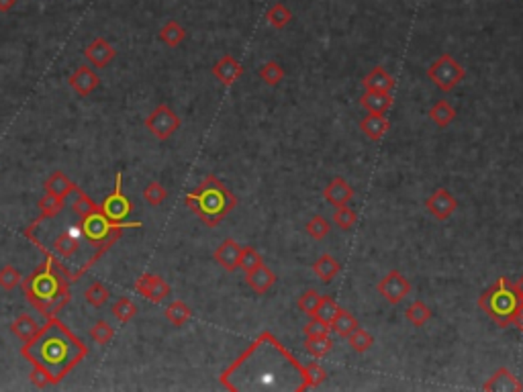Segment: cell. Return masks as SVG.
Masks as SVG:
<instances>
[{"label": "cell", "instance_id": "6da1fadb", "mask_svg": "<svg viewBox=\"0 0 523 392\" xmlns=\"http://www.w3.org/2000/svg\"><path fill=\"white\" fill-rule=\"evenodd\" d=\"M219 380L231 392H305L311 388L305 366L270 331L260 333Z\"/></svg>", "mask_w": 523, "mask_h": 392}, {"label": "cell", "instance_id": "7a4b0ae2", "mask_svg": "<svg viewBox=\"0 0 523 392\" xmlns=\"http://www.w3.org/2000/svg\"><path fill=\"white\" fill-rule=\"evenodd\" d=\"M21 356L31 366L45 368L53 384H60L88 356V345H84L58 317H49L31 342H25L21 347Z\"/></svg>", "mask_w": 523, "mask_h": 392}, {"label": "cell", "instance_id": "3957f363", "mask_svg": "<svg viewBox=\"0 0 523 392\" xmlns=\"http://www.w3.org/2000/svg\"><path fill=\"white\" fill-rule=\"evenodd\" d=\"M21 284L29 305L43 319L58 317V312L72 300V290H70L72 282L62 274V270L53 263L49 256H45V261Z\"/></svg>", "mask_w": 523, "mask_h": 392}, {"label": "cell", "instance_id": "277c9868", "mask_svg": "<svg viewBox=\"0 0 523 392\" xmlns=\"http://www.w3.org/2000/svg\"><path fill=\"white\" fill-rule=\"evenodd\" d=\"M184 202L207 227H217L237 207V196L229 190L223 180L209 174L193 192H186Z\"/></svg>", "mask_w": 523, "mask_h": 392}, {"label": "cell", "instance_id": "5b68a950", "mask_svg": "<svg viewBox=\"0 0 523 392\" xmlns=\"http://www.w3.org/2000/svg\"><path fill=\"white\" fill-rule=\"evenodd\" d=\"M519 305H522V298L515 290V286L505 276L499 278L492 286H489L478 296V307L482 309V312H487L501 329L511 327Z\"/></svg>", "mask_w": 523, "mask_h": 392}, {"label": "cell", "instance_id": "8992f818", "mask_svg": "<svg viewBox=\"0 0 523 392\" xmlns=\"http://www.w3.org/2000/svg\"><path fill=\"white\" fill-rule=\"evenodd\" d=\"M464 67L458 64L450 53H441L433 64L427 67V78L433 82L441 92H452L464 80Z\"/></svg>", "mask_w": 523, "mask_h": 392}, {"label": "cell", "instance_id": "52a82bcc", "mask_svg": "<svg viewBox=\"0 0 523 392\" xmlns=\"http://www.w3.org/2000/svg\"><path fill=\"white\" fill-rule=\"evenodd\" d=\"M98 207H100V212L113 223H123L133 212L135 207H133L131 198H127L123 192V174L121 172H117V176H114V190Z\"/></svg>", "mask_w": 523, "mask_h": 392}, {"label": "cell", "instance_id": "ba28073f", "mask_svg": "<svg viewBox=\"0 0 523 392\" xmlns=\"http://www.w3.org/2000/svg\"><path fill=\"white\" fill-rule=\"evenodd\" d=\"M182 121L180 116L168 104H158L151 113L147 114L146 119V129L160 141H166L170 139L176 131L180 129Z\"/></svg>", "mask_w": 523, "mask_h": 392}, {"label": "cell", "instance_id": "9c48e42d", "mask_svg": "<svg viewBox=\"0 0 523 392\" xmlns=\"http://www.w3.org/2000/svg\"><path fill=\"white\" fill-rule=\"evenodd\" d=\"M378 294L389 303V305H399L405 296L411 293V282L403 276L399 270H391L387 276L382 278L376 286Z\"/></svg>", "mask_w": 523, "mask_h": 392}, {"label": "cell", "instance_id": "30bf717a", "mask_svg": "<svg viewBox=\"0 0 523 392\" xmlns=\"http://www.w3.org/2000/svg\"><path fill=\"white\" fill-rule=\"evenodd\" d=\"M425 209L436 221H448L458 209V198L446 188H438L425 200Z\"/></svg>", "mask_w": 523, "mask_h": 392}, {"label": "cell", "instance_id": "8fae6325", "mask_svg": "<svg viewBox=\"0 0 523 392\" xmlns=\"http://www.w3.org/2000/svg\"><path fill=\"white\" fill-rule=\"evenodd\" d=\"M135 293H139L141 296H146L147 300L160 305V303H163L172 294V288H170V284L162 276H158V274H144V276H139V280L135 282Z\"/></svg>", "mask_w": 523, "mask_h": 392}, {"label": "cell", "instance_id": "7c38bea8", "mask_svg": "<svg viewBox=\"0 0 523 392\" xmlns=\"http://www.w3.org/2000/svg\"><path fill=\"white\" fill-rule=\"evenodd\" d=\"M84 55H86V60L95 65V67L102 70V67H107V65L111 64L114 58H117V51H114L113 45H111L104 37H95V39L84 48Z\"/></svg>", "mask_w": 523, "mask_h": 392}, {"label": "cell", "instance_id": "4fadbf2b", "mask_svg": "<svg viewBox=\"0 0 523 392\" xmlns=\"http://www.w3.org/2000/svg\"><path fill=\"white\" fill-rule=\"evenodd\" d=\"M68 84L72 86V90L78 94V97H90L95 90H97L98 86H100V78H98V74L92 70V67H88V65H80V67H76V72L70 76V80Z\"/></svg>", "mask_w": 523, "mask_h": 392}, {"label": "cell", "instance_id": "5bb4252c", "mask_svg": "<svg viewBox=\"0 0 523 392\" xmlns=\"http://www.w3.org/2000/svg\"><path fill=\"white\" fill-rule=\"evenodd\" d=\"M212 76L221 82L223 86H231V84H235L244 76V65H242V62H237L233 55L225 53L217 64L212 65Z\"/></svg>", "mask_w": 523, "mask_h": 392}, {"label": "cell", "instance_id": "9a60e30c", "mask_svg": "<svg viewBox=\"0 0 523 392\" xmlns=\"http://www.w3.org/2000/svg\"><path fill=\"white\" fill-rule=\"evenodd\" d=\"M239 254H242V245L235 239H225L215 249L212 258L225 272H235L239 268Z\"/></svg>", "mask_w": 523, "mask_h": 392}, {"label": "cell", "instance_id": "2e32d148", "mask_svg": "<svg viewBox=\"0 0 523 392\" xmlns=\"http://www.w3.org/2000/svg\"><path fill=\"white\" fill-rule=\"evenodd\" d=\"M323 198H325L329 205H333V207H343V205H350L352 202L354 188L345 180L338 176V178L327 182V186L323 188Z\"/></svg>", "mask_w": 523, "mask_h": 392}, {"label": "cell", "instance_id": "e0dca14e", "mask_svg": "<svg viewBox=\"0 0 523 392\" xmlns=\"http://www.w3.org/2000/svg\"><path fill=\"white\" fill-rule=\"evenodd\" d=\"M487 392H522L523 384L515 374H511L507 368H499L482 386Z\"/></svg>", "mask_w": 523, "mask_h": 392}, {"label": "cell", "instance_id": "ac0fdd59", "mask_svg": "<svg viewBox=\"0 0 523 392\" xmlns=\"http://www.w3.org/2000/svg\"><path fill=\"white\" fill-rule=\"evenodd\" d=\"M391 129V121L387 119V114H374L368 113L362 116L360 121V131L370 139V141H380Z\"/></svg>", "mask_w": 523, "mask_h": 392}, {"label": "cell", "instance_id": "d6986e66", "mask_svg": "<svg viewBox=\"0 0 523 392\" xmlns=\"http://www.w3.org/2000/svg\"><path fill=\"white\" fill-rule=\"evenodd\" d=\"M43 188H45V195L58 196V198H68L70 195H74V190L78 188V184L70 178L68 174H64L62 170H55L45 182H43Z\"/></svg>", "mask_w": 523, "mask_h": 392}, {"label": "cell", "instance_id": "ffe728a7", "mask_svg": "<svg viewBox=\"0 0 523 392\" xmlns=\"http://www.w3.org/2000/svg\"><path fill=\"white\" fill-rule=\"evenodd\" d=\"M245 280H247V286H249L254 293L266 294L274 284H276V274H274L266 263H260L258 268H254L252 272L245 274Z\"/></svg>", "mask_w": 523, "mask_h": 392}, {"label": "cell", "instance_id": "44dd1931", "mask_svg": "<svg viewBox=\"0 0 523 392\" xmlns=\"http://www.w3.org/2000/svg\"><path fill=\"white\" fill-rule=\"evenodd\" d=\"M360 104L366 113L374 114H387L392 107V97L389 92H374V90H366L360 97Z\"/></svg>", "mask_w": 523, "mask_h": 392}, {"label": "cell", "instance_id": "7402d4cb", "mask_svg": "<svg viewBox=\"0 0 523 392\" xmlns=\"http://www.w3.org/2000/svg\"><path fill=\"white\" fill-rule=\"evenodd\" d=\"M364 88L366 90H374V92H389L391 94L392 88H394V78H392L391 74L384 70V67H380V65H376L372 67L370 72H368V76H364Z\"/></svg>", "mask_w": 523, "mask_h": 392}, {"label": "cell", "instance_id": "603a6c76", "mask_svg": "<svg viewBox=\"0 0 523 392\" xmlns=\"http://www.w3.org/2000/svg\"><path fill=\"white\" fill-rule=\"evenodd\" d=\"M313 272H315V276L319 278V280H323L327 284V282H331L333 278L342 272V263L335 260L333 256L323 254V256H319L315 260V263H313Z\"/></svg>", "mask_w": 523, "mask_h": 392}, {"label": "cell", "instance_id": "cb8c5ba5", "mask_svg": "<svg viewBox=\"0 0 523 392\" xmlns=\"http://www.w3.org/2000/svg\"><path fill=\"white\" fill-rule=\"evenodd\" d=\"M163 315H166V319H168V321H170V323H172L174 327H182L190 321L193 310H190V307H188L184 300L176 298V300H172V303L166 307Z\"/></svg>", "mask_w": 523, "mask_h": 392}, {"label": "cell", "instance_id": "d4e9b609", "mask_svg": "<svg viewBox=\"0 0 523 392\" xmlns=\"http://www.w3.org/2000/svg\"><path fill=\"white\" fill-rule=\"evenodd\" d=\"M11 331L15 333L18 339H23V342H31L33 337L37 335V331H39V325H37V321L33 319L31 315L23 312V315H18L15 321H13Z\"/></svg>", "mask_w": 523, "mask_h": 392}, {"label": "cell", "instance_id": "484cf974", "mask_svg": "<svg viewBox=\"0 0 523 392\" xmlns=\"http://www.w3.org/2000/svg\"><path fill=\"white\" fill-rule=\"evenodd\" d=\"M331 325V331H335L340 337H347L350 333H354L356 329L360 327L358 319L350 312V310L345 309H340L338 310V315L333 317V321L329 323Z\"/></svg>", "mask_w": 523, "mask_h": 392}, {"label": "cell", "instance_id": "4316f807", "mask_svg": "<svg viewBox=\"0 0 523 392\" xmlns=\"http://www.w3.org/2000/svg\"><path fill=\"white\" fill-rule=\"evenodd\" d=\"M184 39H186V29L180 25L178 21H174V18H170L162 29H160V41L166 43L168 48H178Z\"/></svg>", "mask_w": 523, "mask_h": 392}, {"label": "cell", "instance_id": "83f0119b", "mask_svg": "<svg viewBox=\"0 0 523 392\" xmlns=\"http://www.w3.org/2000/svg\"><path fill=\"white\" fill-rule=\"evenodd\" d=\"M429 119H431L440 129H446V127H450V125L454 123L456 111H454V107H450V102L438 100V102L429 109Z\"/></svg>", "mask_w": 523, "mask_h": 392}, {"label": "cell", "instance_id": "f1b7e54d", "mask_svg": "<svg viewBox=\"0 0 523 392\" xmlns=\"http://www.w3.org/2000/svg\"><path fill=\"white\" fill-rule=\"evenodd\" d=\"M74 196H76V198H74V202H72L70 209H72L76 219H84V217H88V214H92V212L100 211V207H98L97 202L82 190L80 186L74 190Z\"/></svg>", "mask_w": 523, "mask_h": 392}, {"label": "cell", "instance_id": "f546056e", "mask_svg": "<svg viewBox=\"0 0 523 392\" xmlns=\"http://www.w3.org/2000/svg\"><path fill=\"white\" fill-rule=\"evenodd\" d=\"M405 317H407V321L413 327H424L431 319V309L425 305L421 298H417L405 309Z\"/></svg>", "mask_w": 523, "mask_h": 392}, {"label": "cell", "instance_id": "4dcf8cb0", "mask_svg": "<svg viewBox=\"0 0 523 392\" xmlns=\"http://www.w3.org/2000/svg\"><path fill=\"white\" fill-rule=\"evenodd\" d=\"M266 21H268L274 29H284V27L293 21V13H291V9H286V4L274 2V4L266 11Z\"/></svg>", "mask_w": 523, "mask_h": 392}, {"label": "cell", "instance_id": "1f68e13d", "mask_svg": "<svg viewBox=\"0 0 523 392\" xmlns=\"http://www.w3.org/2000/svg\"><path fill=\"white\" fill-rule=\"evenodd\" d=\"M84 298H86V303L90 305V307H95V309H100V307H104L107 303H109V298H111V293H109V288L100 282V280H95L88 288H86V293H84Z\"/></svg>", "mask_w": 523, "mask_h": 392}, {"label": "cell", "instance_id": "d6a6232c", "mask_svg": "<svg viewBox=\"0 0 523 392\" xmlns=\"http://www.w3.org/2000/svg\"><path fill=\"white\" fill-rule=\"evenodd\" d=\"M111 312H113L117 321H121V323H129L131 319H135V317H137L139 307H137V305H135L131 298H127V296H121V298H119V300H117V303L113 305Z\"/></svg>", "mask_w": 523, "mask_h": 392}, {"label": "cell", "instance_id": "836d02e7", "mask_svg": "<svg viewBox=\"0 0 523 392\" xmlns=\"http://www.w3.org/2000/svg\"><path fill=\"white\" fill-rule=\"evenodd\" d=\"M65 200L64 198H58V196L45 195L41 200H39V211L41 214L37 219H51V217H58L64 211Z\"/></svg>", "mask_w": 523, "mask_h": 392}, {"label": "cell", "instance_id": "e575fe53", "mask_svg": "<svg viewBox=\"0 0 523 392\" xmlns=\"http://www.w3.org/2000/svg\"><path fill=\"white\" fill-rule=\"evenodd\" d=\"M331 347H333V342L329 339V335L307 337V342H305V349L309 352L313 358H317V359L325 358L327 354L331 352Z\"/></svg>", "mask_w": 523, "mask_h": 392}, {"label": "cell", "instance_id": "d590c367", "mask_svg": "<svg viewBox=\"0 0 523 392\" xmlns=\"http://www.w3.org/2000/svg\"><path fill=\"white\" fill-rule=\"evenodd\" d=\"M305 229H307V233H309L315 241H323L327 235L331 233V225H329V221H327L325 217H321V214L311 217L309 221H307V225H305Z\"/></svg>", "mask_w": 523, "mask_h": 392}, {"label": "cell", "instance_id": "8d00e7d4", "mask_svg": "<svg viewBox=\"0 0 523 392\" xmlns=\"http://www.w3.org/2000/svg\"><path fill=\"white\" fill-rule=\"evenodd\" d=\"M347 342H350V347H352L356 354H364V352H368V349L374 345V337H372L366 329L358 327L354 333L347 335Z\"/></svg>", "mask_w": 523, "mask_h": 392}, {"label": "cell", "instance_id": "74e56055", "mask_svg": "<svg viewBox=\"0 0 523 392\" xmlns=\"http://www.w3.org/2000/svg\"><path fill=\"white\" fill-rule=\"evenodd\" d=\"M114 337V329L113 325L109 323V321H104V319H100L97 321L92 329H90V339L98 345H109V343L113 342Z\"/></svg>", "mask_w": 523, "mask_h": 392}, {"label": "cell", "instance_id": "f35d334b", "mask_svg": "<svg viewBox=\"0 0 523 392\" xmlns=\"http://www.w3.org/2000/svg\"><path fill=\"white\" fill-rule=\"evenodd\" d=\"M21 282H23V276H21V272L16 270L15 266L6 263V266L0 268V288L2 290L11 293V290H15Z\"/></svg>", "mask_w": 523, "mask_h": 392}, {"label": "cell", "instance_id": "ab89813d", "mask_svg": "<svg viewBox=\"0 0 523 392\" xmlns=\"http://www.w3.org/2000/svg\"><path fill=\"white\" fill-rule=\"evenodd\" d=\"M168 198V190L163 188L160 182H149L146 188H144V200H146L149 207H160L166 202Z\"/></svg>", "mask_w": 523, "mask_h": 392}, {"label": "cell", "instance_id": "60d3db41", "mask_svg": "<svg viewBox=\"0 0 523 392\" xmlns=\"http://www.w3.org/2000/svg\"><path fill=\"white\" fill-rule=\"evenodd\" d=\"M260 78L264 84H268V86H278L282 78H284V70H282V65L278 64V62H266V64L260 67Z\"/></svg>", "mask_w": 523, "mask_h": 392}, {"label": "cell", "instance_id": "b9f144b4", "mask_svg": "<svg viewBox=\"0 0 523 392\" xmlns=\"http://www.w3.org/2000/svg\"><path fill=\"white\" fill-rule=\"evenodd\" d=\"M342 309L338 303H335V298L333 296H321V300H319V307L315 310V315L313 317H317V319H321V321H325V323H331L333 321V317L338 315V310Z\"/></svg>", "mask_w": 523, "mask_h": 392}, {"label": "cell", "instance_id": "7bdbcfd3", "mask_svg": "<svg viewBox=\"0 0 523 392\" xmlns=\"http://www.w3.org/2000/svg\"><path fill=\"white\" fill-rule=\"evenodd\" d=\"M321 296H323V294H319L317 290L309 288V290H305V293L298 296V300H296V307H298V310H301V312H305V315L313 317V315H315V310H317V307H319V300H321Z\"/></svg>", "mask_w": 523, "mask_h": 392}, {"label": "cell", "instance_id": "ee69618b", "mask_svg": "<svg viewBox=\"0 0 523 392\" xmlns=\"http://www.w3.org/2000/svg\"><path fill=\"white\" fill-rule=\"evenodd\" d=\"M260 263H264V260H262V254L256 249V247H252V245L242 247V254H239V268L244 270L245 274L252 272L254 268H258Z\"/></svg>", "mask_w": 523, "mask_h": 392}, {"label": "cell", "instance_id": "f6af8a7d", "mask_svg": "<svg viewBox=\"0 0 523 392\" xmlns=\"http://www.w3.org/2000/svg\"><path fill=\"white\" fill-rule=\"evenodd\" d=\"M356 221H358V214L354 209H350L347 205H343V207H335V211H333V223L338 225V227L342 229H352L356 225Z\"/></svg>", "mask_w": 523, "mask_h": 392}, {"label": "cell", "instance_id": "bcb514c9", "mask_svg": "<svg viewBox=\"0 0 523 392\" xmlns=\"http://www.w3.org/2000/svg\"><path fill=\"white\" fill-rule=\"evenodd\" d=\"M29 380H31L33 386H35V388H39V391L48 388L49 384H53V378H51V374H49L45 368H41V366H33Z\"/></svg>", "mask_w": 523, "mask_h": 392}, {"label": "cell", "instance_id": "7dc6e473", "mask_svg": "<svg viewBox=\"0 0 523 392\" xmlns=\"http://www.w3.org/2000/svg\"><path fill=\"white\" fill-rule=\"evenodd\" d=\"M329 331H331V325L325 323V321H321V319H317V317H311V321L307 323V327H305V335H307V337L329 335Z\"/></svg>", "mask_w": 523, "mask_h": 392}, {"label": "cell", "instance_id": "c3c4849f", "mask_svg": "<svg viewBox=\"0 0 523 392\" xmlns=\"http://www.w3.org/2000/svg\"><path fill=\"white\" fill-rule=\"evenodd\" d=\"M305 370H307V380H309V386L311 388H315V386H319V384H323L327 378V372L319 366V364H309V366H305Z\"/></svg>", "mask_w": 523, "mask_h": 392}, {"label": "cell", "instance_id": "681fc988", "mask_svg": "<svg viewBox=\"0 0 523 392\" xmlns=\"http://www.w3.org/2000/svg\"><path fill=\"white\" fill-rule=\"evenodd\" d=\"M511 325H515V329L523 331V300L522 305H519V309H517V312H515V317H513V323H511Z\"/></svg>", "mask_w": 523, "mask_h": 392}, {"label": "cell", "instance_id": "f907efd6", "mask_svg": "<svg viewBox=\"0 0 523 392\" xmlns=\"http://www.w3.org/2000/svg\"><path fill=\"white\" fill-rule=\"evenodd\" d=\"M16 0H0V13H9L15 9Z\"/></svg>", "mask_w": 523, "mask_h": 392}, {"label": "cell", "instance_id": "816d5d0a", "mask_svg": "<svg viewBox=\"0 0 523 392\" xmlns=\"http://www.w3.org/2000/svg\"><path fill=\"white\" fill-rule=\"evenodd\" d=\"M513 286H515V290H517V294H519V298L523 300V276L519 278V280H517V282H515Z\"/></svg>", "mask_w": 523, "mask_h": 392}]
</instances>
